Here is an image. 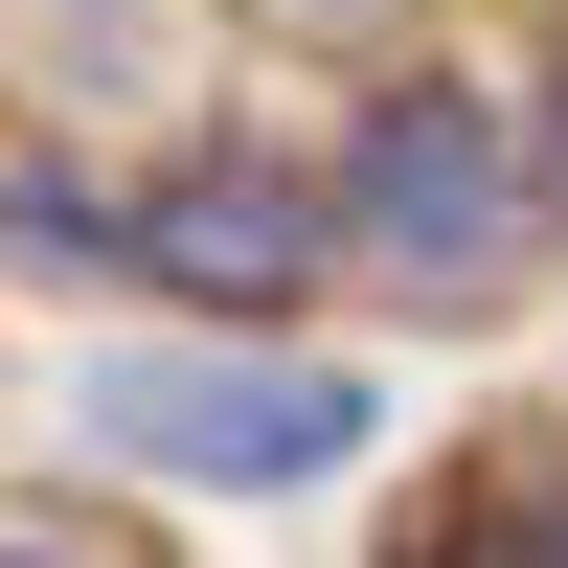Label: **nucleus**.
<instances>
[{
    "label": "nucleus",
    "instance_id": "obj_1",
    "mask_svg": "<svg viewBox=\"0 0 568 568\" xmlns=\"http://www.w3.org/2000/svg\"><path fill=\"white\" fill-rule=\"evenodd\" d=\"M318 205H342V296H387L409 342H478V318H524V273H546L524 91L455 69V45H409V69H364V91H342Z\"/></svg>",
    "mask_w": 568,
    "mask_h": 568
},
{
    "label": "nucleus",
    "instance_id": "obj_6",
    "mask_svg": "<svg viewBox=\"0 0 568 568\" xmlns=\"http://www.w3.org/2000/svg\"><path fill=\"white\" fill-rule=\"evenodd\" d=\"M227 45H273V69H409V45H433V0H227Z\"/></svg>",
    "mask_w": 568,
    "mask_h": 568
},
{
    "label": "nucleus",
    "instance_id": "obj_7",
    "mask_svg": "<svg viewBox=\"0 0 568 568\" xmlns=\"http://www.w3.org/2000/svg\"><path fill=\"white\" fill-rule=\"evenodd\" d=\"M0 568H160L136 524H69V500H0Z\"/></svg>",
    "mask_w": 568,
    "mask_h": 568
},
{
    "label": "nucleus",
    "instance_id": "obj_3",
    "mask_svg": "<svg viewBox=\"0 0 568 568\" xmlns=\"http://www.w3.org/2000/svg\"><path fill=\"white\" fill-rule=\"evenodd\" d=\"M136 296H160L182 342H296V318L342 296L318 160H296V136H182V160L136 182Z\"/></svg>",
    "mask_w": 568,
    "mask_h": 568
},
{
    "label": "nucleus",
    "instance_id": "obj_4",
    "mask_svg": "<svg viewBox=\"0 0 568 568\" xmlns=\"http://www.w3.org/2000/svg\"><path fill=\"white\" fill-rule=\"evenodd\" d=\"M387 568H568V433H478V455L387 524Z\"/></svg>",
    "mask_w": 568,
    "mask_h": 568
},
{
    "label": "nucleus",
    "instance_id": "obj_2",
    "mask_svg": "<svg viewBox=\"0 0 568 568\" xmlns=\"http://www.w3.org/2000/svg\"><path fill=\"white\" fill-rule=\"evenodd\" d=\"M91 433H114L136 478L296 500V478H342V455L387 433V387H364L342 342H136V364H91Z\"/></svg>",
    "mask_w": 568,
    "mask_h": 568
},
{
    "label": "nucleus",
    "instance_id": "obj_8",
    "mask_svg": "<svg viewBox=\"0 0 568 568\" xmlns=\"http://www.w3.org/2000/svg\"><path fill=\"white\" fill-rule=\"evenodd\" d=\"M524 205H546V251H568V45L524 69Z\"/></svg>",
    "mask_w": 568,
    "mask_h": 568
},
{
    "label": "nucleus",
    "instance_id": "obj_5",
    "mask_svg": "<svg viewBox=\"0 0 568 568\" xmlns=\"http://www.w3.org/2000/svg\"><path fill=\"white\" fill-rule=\"evenodd\" d=\"M0 251L69 273V296H136V182H91V160H0Z\"/></svg>",
    "mask_w": 568,
    "mask_h": 568
}]
</instances>
